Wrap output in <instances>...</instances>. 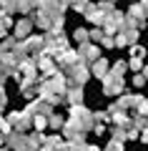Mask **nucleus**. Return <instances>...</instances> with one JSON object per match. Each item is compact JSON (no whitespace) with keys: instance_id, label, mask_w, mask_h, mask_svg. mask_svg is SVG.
Instances as JSON below:
<instances>
[{"instance_id":"412c9836","label":"nucleus","mask_w":148,"mask_h":151,"mask_svg":"<svg viewBox=\"0 0 148 151\" xmlns=\"http://www.w3.org/2000/svg\"><path fill=\"white\" fill-rule=\"evenodd\" d=\"M15 43H18V38H8V40L0 43V50H13V48H15Z\"/></svg>"},{"instance_id":"f03ea898","label":"nucleus","mask_w":148,"mask_h":151,"mask_svg":"<svg viewBox=\"0 0 148 151\" xmlns=\"http://www.w3.org/2000/svg\"><path fill=\"white\" fill-rule=\"evenodd\" d=\"M88 78H90V70L83 65V60H75L73 65H68V81H70V86H83Z\"/></svg>"},{"instance_id":"1a4fd4ad","label":"nucleus","mask_w":148,"mask_h":151,"mask_svg":"<svg viewBox=\"0 0 148 151\" xmlns=\"http://www.w3.org/2000/svg\"><path fill=\"white\" fill-rule=\"evenodd\" d=\"M131 18H136V20H146L148 18V3L146 0H141V3L136 0L131 5Z\"/></svg>"},{"instance_id":"9d476101","label":"nucleus","mask_w":148,"mask_h":151,"mask_svg":"<svg viewBox=\"0 0 148 151\" xmlns=\"http://www.w3.org/2000/svg\"><path fill=\"white\" fill-rule=\"evenodd\" d=\"M90 73H93V76H98V78H103V76L108 73V60H106V58L93 60V63H90Z\"/></svg>"},{"instance_id":"0eeeda50","label":"nucleus","mask_w":148,"mask_h":151,"mask_svg":"<svg viewBox=\"0 0 148 151\" xmlns=\"http://www.w3.org/2000/svg\"><path fill=\"white\" fill-rule=\"evenodd\" d=\"M78 55H80V60H90V63L101 58L98 48H95V45H90V43H80V48H78Z\"/></svg>"},{"instance_id":"7c9ffc66","label":"nucleus","mask_w":148,"mask_h":151,"mask_svg":"<svg viewBox=\"0 0 148 151\" xmlns=\"http://www.w3.org/2000/svg\"><path fill=\"white\" fill-rule=\"evenodd\" d=\"M146 3H148V0H146Z\"/></svg>"},{"instance_id":"aec40b11","label":"nucleus","mask_w":148,"mask_h":151,"mask_svg":"<svg viewBox=\"0 0 148 151\" xmlns=\"http://www.w3.org/2000/svg\"><path fill=\"white\" fill-rule=\"evenodd\" d=\"M33 126H35L38 131H43L48 126V121H45V116H33Z\"/></svg>"},{"instance_id":"f257e3e1","label":"nucleus","mask_w":148,"mask_h":151,"mask_svg":"<svg viewBox=\"0 0 148 151\" xmlns=\"http://www.w3.org/2000/svg\"><path fill=\"white\" fill-rule=\"evenodd\" d=\"M70 121H73L75 126H80L83 131H90V126H93V113L85 111L80 103H75V106L70 108Z\"/></svg>"},{"instance_id":"bb28decb","label":"nucleus","mask_w":148,"mask_h":151,"mask_svg":"<svg viewBox=\"0 0 148 151\" xmlns=\"http://www.w3.org/2000/svg\"><path fill=\"white\" fill-rule=\"evenodd\" d=\"M141 60L143 58H136V55H133V58H131V68L133 70H141Z\"/></svg>"},{"instance_id":"dca6fc26","label":"nucleus","mask_w":148,"mask_h":151,"mask_svg":"<svg viewBox=\"0 0 148 151\" xmlns=\"http://www.w3.org/2000/svg\"><path fill=\"white\" fill-rule=\"evenodd\" d=\"M113 76H118V78H123V73H126V63L123 60H118V63H113V70H111Z\"/></svg>"},{"instance_id":"c756f323","label":"nucleus","mask_w":148,"mask_h":151,"mask_svg":"<svg viewBox=\"0 0 148 151\" xmlns=\"http://www.w3.org/2000/svg\"><path fill=\"white\" fill-rule=\"evenodd\" d=\"M5 101H8V96H5V91H3V83H0V103L5 106Z\"/></svg>"},{"instance_id":"4be33fe9","label":"nucleus","mask_w":148,"mask_h":151,"mask_svg":"<svg viewBox=\"0 0 148 151\" xmlns=\"http://www.w3.org/2000/svg\"><path fill=\"white\" fill-rule=\"evenodd\" d=\"M106 151H123V141H118V139H113L111 144H108V149Z\"/></svg>"},{"instance_id":"a211bd4d","label":"nucleus","mask_w":148,"mask_h":151,"mask_svg":"<svg viewBox=\"0 0 148 151\" xmlns=\"http://www.w3.org/2000/svg\"><path fill=\"white\" fill-rule=\"evenodd\" d=\"M103 35H106V33H103L101 28H95V30H90V33H88V38L93 40V43H101V40H103Z\"/></svg>"},{"instance_id":"a878e982","label":"nucleus","mask_w":148,"mask_h":151,"mask_svg":"<svg viewBox=\"0 0 148 151\" xmlns=\"http://www.w3.org/2000/svg\"><path fill=\"white\" fill-rule=\"evenodd\" d=\"M116 45H128V38H126V33H118V38H116Z\"/></svg>"},{"instance_id":"7ed1b4c3","label":"nucleus","mask_w":148,"mask_h":151,"mask_svg":"<svg viewBox=\"0 0 148 151\" xmlns=\"http://www.w3.org/2000/svg\"><path fill=\"white\" fill-rule=\"evenodd\" d=\"M8 124L15 126V131H28L33 126V113L23 111V113H10L8 116Z\"/></svg>"},{"instance_id":"20e7f679","label":"nucleus","mask_w":148,"mask_h":151,"mask_svg":"<svg viewBox=\"0 0 148 151\" xmlns=\"http://www.w3.org/2000/svg\"><path fill=\"white\" fill-rule=\"evenodd\" d=\"M103 91H106L108 96L121 93L123 91V78H118V76H113V73H106L103 76Z\"/></svg>"},{"instance_id":"b1692460","label":"nucleus","mask_w":148,"mask_h":151,"mask_svg":"<svg viewBox=\"0 0 148 151\" xmlns=\"http://www.w3.org/2000/svg\"><path fill=\"white\" fill-rule=\"evenodd\" d=\"M131 53L136 55V58H143V55H146V50H143V45H133V48H131Z\"/></svg>"},{"instance_id":"cd10ccee","label":"nucleus","mask_w":148,"mask_h":151,"mask_svg":"<svg viewBox=\"0 0 148 151\" xmlns=\"http://www.w3.org/2000/svg\"><path fill=\"white\" fill-rule=\"evenodd\" d=\"M103 45H106V48H111V45H116V40H113L111 35H103V40H101Z\"/></svg>"},{"instance_id":"f8f14e48","label":"nucleus","mask_w":148,"mask_h":151,"mask_svg":"<svg viewBox=\"0 0 148 151\" xmlns=\"http://www.w3.org/2000/svg\"><path fill=\"white\" fill-rule=\"evenodd\" d=\"M65 98H68L73 106H75V103H80V98H83V91H80V86H70V88H68V93H65Z\"/></svg>"},{"instance_id":"2eb2a0df","label":"nucleus","mask_w":148,"mask_h":151,"mask_svg":"<svg viewBox=\"0 0 148 151\" xmlns=\"http://www.w3.org/2000/svg\"><path fill=\"white\" fill-rule=\"evenodd\" d=\"M65 151H88V146H85L83 141H70V144L65 146Z\"/></svg>"},{"instance_id":"4468645a","label":"nucleus","mask_w":148,"mask_h":151,"mask_svg":"<svg viewBox=\"0 0 148 151\" xmlns=\"http://www.w3.org/2000/svg\"><path fill=\"white\" fill-rule=\"evenodd\" d=\"M28 144H30V149H38V146L45 144V136H43V134H30V136H28Z\"/></svg>"},{"instance_id":"f3484780","label":"nucleus","mask_w":148,"mask_h":151,"mask_svg":"<svg viewBox=\"0 0 148 151\" xmlns=\"http://www.w3.org/2000/svg\"><path fill=\"white\" fill-rule=\"evenodd\" d=\"M136 106H138V113H143V116H148V101H143L141 96H136Z\"/></svg>"},{"instance_id":"393cba45","label":"nucleus","mask_w":148,"mask_h":151,"mask_svg":"<svg viewBox=\"0 0 148 151\" xmlns=\"http://www.w3.org/2000/svg\"><path fill=\"white\" fill-rule=\"evenodd\" d=\"M143 83H146V76H143V73H138L136 78H133V86H136V88H141Z\"/></svg>"},{"instance_id":"6ab92c4d","label":"nucleus","mask_w":148,"mask_h":151,"mask_svg":"<svg viewBox=\"0 0 148 151\" xmlns=\"http://www.w3.org/2000/svg\"><path fill=\"white\" fill-rule=\"evenodd\" d=\"M73 40H78V43H85V40H88V30H83V28H78V30L73 33Z\"/></svg>"},{"instance_id":"423d86ee","label":"nucleus","mask_w":148,"mask_h":151,"mask_svg":"<svg viewBox=\"0 0 148 151\" xmlns=\"http://www.w3.org/2000/svg\"><path fill=\"white\" fill-rule=\"evenodd\" d=\"M23 48H25V53H33L38 58V55L43 53V38H35V35H28L25 40H23Z\"/></svg>"},{"instance_id":"6e6552de","label":"nucleus","mask_w":148,"mask_h":151,"mask_svg":"<svg viewBox=\"0 0 148 151\" xmlns=\"http://www.w3.org/2000/svg\"><path fill=\"white\" fill-rule=\"evenodd\" d=\"M83 15L88 18L90 23H95V25H103V18H106V13H103L98 5H90V3H88V8H85V13H83Z\"/></svg>"},{"instance_id":"c85d7f7f","label":"nucleus","mask_w":148,"mask_h":151,"mask_svg":"<svg viewBox=\"0 0 148 151\" xmlns=\"http://www.w3.org/2000/svg\"><path fill=\"white\" fill-rule=\"evenodd\" d=\"M108 113H93V121H106Z\"/></svg>"},{"instance_id":"39448f33","label":"nucleus","mask_w":148,"mask_h":151,"mask_svg":"<svg viewBox=\"0 0 148 151\" xmlns=\"http://www.w3.org/2000/svg\"><path fill=\"white\" fill-rule=\"evenodd\" d=\"M8 144H10L13 149H15V151H28V149H30L28 139H25V136L20 134V131H15V129H13L10 134H8Z\"/></svg>"},{"instance_id":"9b49d317","label":"nucleus","mask_w":148,"mask_h":151,"mask_svg":"<svg viewBox=\"0 0 148 151\" xmlns=\"http://www.w3.org/2000/svg\"><path fill=\"white\" fill-rule=\"evenodd\" d=\"M30 28H33L30 20H20V23L15 25V38H23V40H25V38L30 35Z\"/></svg>"},{"instance_id":"ddd939ff","label":"nucleus","mask_w":148,"mask_h":151,"mask_svg":"<svg viewBox=\"0 0 148 151\" xmlns=\"http://www.w3.org/2000/svg\"><path fill=\"white\" fill-rule=\"evenodd\" d=\"M38 3H40V0H18V10L20 13H30Z\"/></svg>"},{"instance_id":"5701e85b","label":"nucleus","mask_w":148,"mask_h":151,"mask_svg":"<svg viewBox=\"0 0 148 151\" xmlns=\"http://www.w3.org/2000/svg\"><path fill=\"white\" fill-rule=\"evenodd\" d=\"M48 124L53 126V129H60V126H63V119H60V116H55V113H53V116H50V121H48Z\"/></svg>"}]
</instances>
